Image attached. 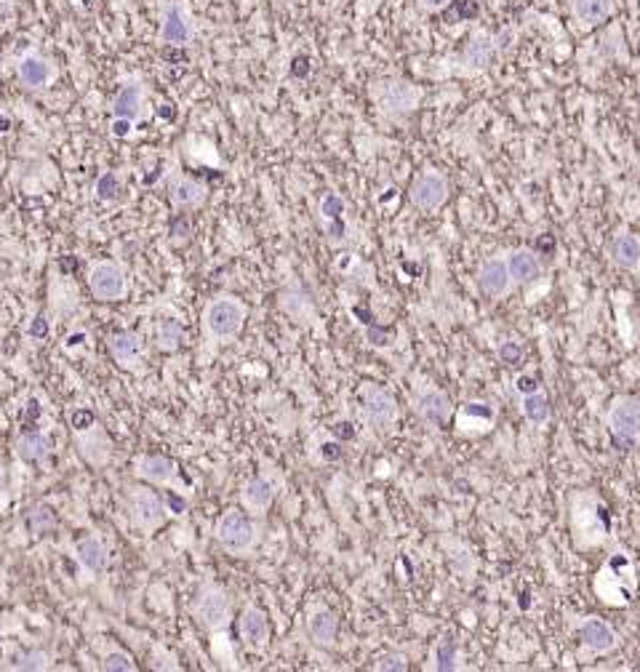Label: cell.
I'll use <instances>...</instances> for the list:
<instances>
[{"instance_id":"16","label":"cell","mask_w":640,"mask_h":672,"mask_svg":"<svg viewBox=\"0 0 640 672\" xmlns=\"http://www.w3.org/2000/svg\"><path fill=\"white\" fill-rule=\"evenodd\" d=\"M75 446H78V454H81L89 465H94V467L107 465L110 457H113V441H110V435L102 430L99 422H94V425L86 427V430H78V433H75Z\"/></svg>"},{"instance_id":"20","label":"cell","mask_w":640,"mask_h":672,"mask_svg":"<svg viewBox=\"0 0 640 672\" xmlns=\"http://www.w3.org/2000/svg\"><path fill=\"white\" fill-rule=\"evenodd\" d=\"M345 211H347V203H345V198L340 192H326L324 198H320V203H317V216H320V222H324L326 238L332 243H342L345 235H347Z\"/></svg>"},{"instance_id":"41","label":"cell","mask_w":640,"mask_h":672,"mask_svg":"<svg viewBox=\"0 0 640 672\" xmlns=\"http://www.w3.org/2000/svg\"><path fill=\"white\" fill-rule=\"evenodd\" d=\"M499 358H502L504 363H510V366H512V363H518V361L523 358V350H520L515 342H507V345H502V348H499Z\"/></svg>"},{"instance_id":"31","label":"cell","mask_w":640,"mask_h":672,"mask_svg":"<svg viewBox=\"0 0 640 672\" xmlns=\"http://www.w3.org/2000/svg\"><path fill=\"white\" fill-rule=\"evenodd\" d=\"M94 192L102 203H115L123 198V179L118 171H105L94 182Z\"/></svg>"},{"instance_id":"26","label":"cell","mask_w":640,"mask_h":672,"mask_svg":"<svg viewBox=\"0 0 640 672\" xmlns=\"http://www.w3.org/2000/svg\"><path fill=\"white\" fill-rule=\"evenodd\" d=\"M507 270H510V277L515 285H531V283H536V277L542 272L536 254L528 248H515L507 256Z\"/></svg>"},{"instance_id":"30","label":"cell","mask_w":640,"mask_h":672,"mask_svg":"<svg viewBox=\"0 0 640 672\" xmlns=\"http://www.w3.org/2000/svg\"><path fill=\"white\" fill-rule=\"evenodd\" d=\"M182 342H184V328H182L179 320H171V317L158 320V325H155V348L160 353H176L182 348Z\"/></svg>"},{"instance_id":"34","label":"cell","mask_w":640,"mask_h":672,"mask_svg":"<svg viewBox=\"0 0 640 672\" xmlns=\"http://www.w3.org/2000/svg\"><path fill=\"white\" fill-rule=\"evenodd\" d=\"M27 523H30V528H33V534H49L54 526H57V520H54V515H51V510L49 507H33L30 510V515H27Z\"/></svg>"},{"instance_id":"10","label":"cell","mask_w":640,"mask_h":672,"mask_svg":"<svg viewBox=\"0 0 640 672\" xmlns=\"http://www.w3.org/2000/svg\"><path fill=\"white\" fill-rule=\"evenodd\" d=\"M449 195H451V184H449V176L441 168H425L422 174L414 176V182L409 187L411 206L425 211V214H433V211L443 208Z\"/></svg>"},{"instance_id":"22","label":"cell","mask_w":640,"mask_h":672,"mask_svg":"<svg viewBox=\"0 0 640 672\" xmlns=\"http://www.w3.org/2000/svg\"><path fill=\"white\" fill-rule=\"evenodd\" d=\"M275 502V483L264 475L248 478L240 488V504L251 512V515H264Z\"/></svg>"},{"instance_id":"6","label":"cell","mask_w":640,"mask_h":672,"mask_svg":"<svg viewBox=\"0 0 640 672\" xmlns=\"http://www.w3.org/2000/svg\"><path fill=\"white\" fill-rule=\"evenodd\" d=\"M190 611H192V619H195L206 632H222V629H227L230 621H232V600H230V595H227L219 584H214V582L200 584V590H198L195 598H192Z\"/></svg>"},{"instance_id":"37","label":"cell","mask_w":640,"mask_h":672,"mask_svg":"<svg viewBox=\"0 0 640 672\" xmlns=\"http://www.w3.org/2000/svg\"><path fill=\"white\" fill-rule=\"evenodd\" d=\"M462 419H486V422H494V411H491L488 403H464Z\"/></svg>"},{"instance_id":"2","label":"cell","mask_w":640,"mask_h":672,"mask_svg":"<svg viewBox=\"0 0 640 672\" xmlns=\"http://www.w3.org/2000/svg\"><path fill=\"white\" fill-rule=\"evenodd\" d=\"M198 38V20L190 0H158V46L187 49Z\"/></svg>"},{"instance_id":"21","label":"cell","mask_w":640,"mask_h":672,"mask_svg":"<svg viewBox=\"0 0 640 672\" xmlns=\"http://www.w3.org/2000/svg\"><path fill=\"white\" fill-rule=\"evenodd\" d=\"M414 411H417V417H419L427 427L438 430V427H446V425H449V419H451V414H454V406H451V398H449L443 390H427V393H422V395L417 398Z\"/></svg>"},{"instance_id":"17","label":"cell","mask_w":640,"mask_h":672,"mask_svg":"<svg viewBox=\"0 0 640 672\" xmlns=\"http://www.w3.org/2000/svg\"><path fill=\"white\" fill-rule=\"evenodd\" d=\"M568 14L579 30H595L616 14V0H568Z\"/></svg>"},{"instance_id":"13","label":"cell","mask_w":640,"mask_h":672,"mask_svg":"<svg viewBox=\"0 0 640 672\" xmlns=\"http://www.w3.org/2000/svg\"><path fill=\"white\" fill-rule=\"evenodd\" d=\"M168 203L176 208V211H198L206 200H208V187L182 171H174L168 174Z\"/></svg>"},{"instance_id":"29","label":"cell","mask_w":640,"mask_h":672,"mask_svg":"<svg viewBox=\"0 0 640 672\" xmlns=\"http://www.w3.org/2000/svg\"><path fill=\"white\" fill-rule=\"evenodd\" d=\"M309 637L315 645L332 648L340 637V616L334 611H317L309 619Z\"/></svg>"},{"instance_id":"19","label":"cell","mask_w":640,"mask_h":672,"mask_svg":"<svg viewBox=\"0 0 640 672\" xmlns=\"http://www.w3.org/2000/svg\"><path fill=\"white\" fill-rule=\"evenodd\" d=\"M238 632L246 648L251 651H264L269 643V621L267 613L256 606H246L238 616Z\"/></svg>"},{"instance_id":"8","label":"cell","mask_w":640,"mask_h":672,"mask_svg":"<svg viewBox=\"0 0 640 672\" xmlns=\"http://www.w3.org/2000/svg\"><path fill=\"white\" fill-rule=\"evenodd\" d=\"M126 510H129V523L142 531V534H155L168 512H166V502L158 491H152V486H131L126 491Z\"/></svg>"},{"instance_id":"3","label":"cell","mask_w":640,"mask_h":672,"mask_svg":"<svg viewBox=\"0 0 640 672\" xmlns=\"http://www.w3.org/2000/svg\"><path fill=\"white\" fill-rule=\"evenodd\" d=\"M214 539L219 547H224L230 555H248L261 539V523H256L248 512L240 510H227L219 515L214 526Z\"/></svg>"},{"instance_id":"47","label":"cell","mask_w":640,"mask_h":672,"mask_svg":"<svg viewBox=\"0 0 640 672\" xmlns=\"http://www.w3.org/2000/svg\"><path fill=\"white\" fill-rule=\"evenodd\" d=\"M347 427H350V425H347V422H342V425H337V427H334V433H337V435H342V438H353L355 433H353V430H347Z\"/></svg>"},{"instance_id":"12","label":"cell","mask_w":640,"mask_h":672,"mask_svg":"<svg viewBox=\"0 0 640 672\" xmlns=\"http://www.w3.org/2000/svg\"><path fill=\"white\" fill-rule=\"evenodd\" d=\"M361 414L371 430H387L398 417L395 395L382 385H366L361 390Z\"/></svg>"},{"instance_id":"9","label":"cell","mask_w":640,"mask_h":672,"mask_svg":"<svg viewBox=\"0 0 640 672\" xmlns=\"http://www.w3.org/2000/svg\"><path fill=\"white\" fill-rule=\"evenodd\" d=\"M147 99H150V91H147L144 78L137 73L123 75L110 102V121H126L137 126L147 113Z\"/></svg>"},{"instance_id":"11","label":"cell","mask_w":640,"mask_h":672,"mask_svg":"<svg viewBox=\"0 0 640 672\" xmlns=\"http://www.w3.org/2000/svg\"><path fill=\"white\" fill-rule=\"evenodd\" d=\"M605 422L619 446H635L640 441V398L619 395L611 403Z\"/></svg>"},{"instance_id":"32","label":"cell","mask_w":640,"mask_h":672,"mask_svg":"<svg viewBox=\"0 0 640 672\" xmlns=\"http://www.w3.org/2000/svg\"><path fill=\"white\" fill-rule=\"evenodd\" d=\"M523 417L531 425H544L550 422V398L544 393H531L523 395Z\"/></svg>"},{"instance_id":"44","label":"cell","mask_w":640,"mask_h":672,"mask_svg":"<svg viewBox=\"0 0 640 672\" xmlns=\"http://www.w3.org/2000/svg\"><path fill=\"white\" fill-rule=\"evenodd\" d=\"M515 390L520 395H531V393H539V382L534 377H518L515 379Z\"/></svg>"},{"instance_id":"18","label":"cell","mask_w":640,"mask_h":672,"mask_svg":"<svg viewBox=\"0 0 640 672\" xmlns=\"http://www.w3.org/2000/svg\"><path fill=\"white\" fill-rule=\"evenodd\" d=\"M478 288H480L486 296H491V299L507 296V293L515 288V283H512V277H510V270H507V259H502V256H488V259L480 264V270H478Z\"/></svg>"},{"instance_id":"1","label":"cell","mask_w":640,"mask_h":672,"mask_svg":"<svg viewBox=\"0 0 640 672\" xmlns=\"http://www.w3.org/2000/svg\"><path fill=\"white\" fill-rule=\"evenodd\" d=\"M246 317H248V307L243 304V299H238L235 293H216L203 307L200 328H203V336L208 342L227 345L240 336Z\"/></svg>"},{"instance_id":"43","label":"cell","mask_w":640,"mask_h":672,"mask_svg":"<svg viewBox=\"0 0 640 672\" xmlns=\"http://www.w3.org/2000/svg\"><path fill=\"white\" fill-rule=\"evenodd\" d=\"M30 336H35V340H43V336H49V317L43 312L35 315V320L30 323Z\"/></svg>"},{"instance_id":"5","label":"cell","mask_w":640,"mask_h":672,"mask_svg":"<svg viewBox=\"0 0 640 672\" xmlns=\"http://www.w3.org/2000/svg\"><path fill=\"white\" fill-rule=\"evenodd\" d=\"M12 67H14V78L17 83L27 91V94H43L49 91L57 78H59V67L57 62L41 51L38 46H27L25 51H20L14 59H12Z\"/></svg>"},{"instance_id":"46","label":"cell","mask_w":640,"mask_h":672,"mask_svg":"<svg viewBox=\"0 0 640 672\" xmlns=\"http://www.w3.org/2000/svg\"><path fill=\"white\" fill-rule=\"evenodd\" d=\"M324 457L326 459H340L342 457V446L340 443H326L324 446Z\"/></svg>"},{"instance_id":"25","label":"cell","mask_w":640,"mask_h":672,"mask_svg":"<svg viewBox=\"0 0 640 672\" xmlns=\"http://www.w3.org/2000/svg\"><path fill=\"white\" fill-rule=\"evenodd\" d=\"M75 558H78V563H81L86 571H91V574H102V571L110 566V550H107V544H105L99 536H94V534L78 539V544H75Z\"/></svg>"},{"instance_id":"40","label":"cell","mask_w":640,"mask_h":672,"mask_svg":"<svg viewBox=\"0 0 640 672\" xmlns=\"http://www.w3.org/2000/svg\"><path fill=\"white\" fill-rule=\"evenodd\" d=\"M377 669H398V672H403V669H409V661H406L403 653H387V656L379 659Z\"/></svg>"},{"instance_id":"42","label":"cell","mask_w":640,"mask_h":672,"mask_svg":"<svg viewBox=\"0 0 640 672\" xmlns=\"http://www.w3.org/2000/svg\"><path fill=\"white\" fill-rule=\"evenodd\" d=\"M451 4H454V0H417V6H419L425 14H438V12H446Z\"/></svg>"},{"instance_id":"33","label":"cell","mask_w":640,"mask_h":672,"mask_svg":"<svg viewBox=\"0 0 640 672\" xmlns=\"http://www.w3.org/2000/svg\"><path fill=\"white\" fill-rule=\"evenodd\" d=\"M102 667H105L107 672H134V669H137V661H134L131 653H126V651H121V648H113V651L105 653Z\"/></svg>"},{"instance_id":"35","label":"cell","mask_w":640,"mask_h":672,"mask_svg":"<svg viewBox=\"0 0 640 672\" xmlns=\"http://www.w3.org/2000/svg\"><path fill=\"white\" fill-rule=\"evenodd\" d=\"M457 659H459V653H457L454 640H441V643L435 645V667H438L441 672L457 669Z\"/></svg>"},{"instance_id":"28","label":"cell","mask_w":640,"mask_h":672,"mask_svg":"<svg viewBox=\"0 0 640 672\" xmlns=\"http://www.w3.org/2000/svg\"><path fill=\"white\" fill-rule=\"evenodd\" d=\"M14 449H17V457L25 459V462H43L51 454L54 446H51V438L46 433H41V430H25L17 438Z\"/></svg>"},{"instance_id":"24","label":"cell","mask_w":640,"mask_h":672,"mask_svg":"<svg viewBox=\"0 0 640 672\" xmlns=\"http://www.w3.org/2000/svg\"><path fill=\"white\" fill-rule=\"evenodd\" d=\"M608 256L616 267L627 272H640V235L619 232L608 243Z\"/></svg>"},{"instance_id":"45","label":"cell","mask_w":640,"mask_h":672,"mask_svg":"<svg viewBox=\"0 0 640 672\" xmlns=\"http://www.w3.org/2000/svg\"><path fill=\"white\" fill-rule=\"evenodd\" d=\"M41 414H43V409L38 406V401H27V406H25V419H22V422H25L27 427H35V419H38Z\"/></svg>"},{"instance_id":"39","label":"cell","mask_w":640,"mask_h":672,"mask_svg":"<svg viewBox=\"0 0 640 672\" xmlns=\"http://www.w3.org/2000/svg\"><path fill=\"white\" fill-rule=\"evenodd\" d=\"M163 502H166V512H168V515H176V518H179V515L187 512V502H184L176 491H168V494L163 496Z\"/></svg>"},{"instance_id":"38","label":"cell","mask_w":640,"mask_h":672,"mask_svg":"<svg viewBox=\"0 0 640 672\" xmlns=\"http://www.w3.org/2000/svg\"><path fill=\"white\" fill-rule=\"evenodd\" d=\"M94 422H97V417H94V411H89V409H75V411L70 414V427H73V433L86 430V427H91Z\"/></svg>"},{"instance_id":"15","label":"cell","mask_w":640,"mask_h":672,"mask_svg":"<svg viewBox=\"0 0 640 672\" xmlns=\"http://www.w3.org/2000/svg\"><path fill=\"white\" fill-rule=\"evenodd\" d=\"M107 350L121 369L139 371V363L144 358V342L137 331H115L107 340Z\"/></svg>"},{"instance_id":"14","label":"cell","mask_w":640,"mask_h":672,"mask_svg":"<svg viewBox=\"0 0 640 672\" xmlns=\"http://www.w3.org/2000/svg\"><path fill=\"white\" fill-rule=\"evenodd\" d=\"M134 475L147 486H171L179 478V467L171 457L163 454H142L134 462Z\"/></svg>"},{"instance_id":"4","label":"cell","mask_w":640,"mask_h":672,"mask_svg":"<svg viewBox=\"0 0 640 672\" xmlns=\"http://www.w3.org/2000/svg\"><path fill=\"white\" fill-rule=\"evenodd\" d=\"M86 283L97 301H123L131 291V272L118 259H94L86 270Z\"/></svg>"},{"instance_id":"23","label":"cell","mask_w":640,"mask_h":672,"mask_svg":"<svg viewBox=\"0 0 640 672\" xmlns=\"http://www.w3.org/2000/svg\"><path fill=\"white\" fill-rule=\"evenodd\" d=\"M491 57H494V41H491V35L483 33V30H475L470 35L462 57H459V65H462L464 73H480V70L488 67Z\"/></svg>"},{"instance_id":"36","label":"cell","mask_w":640,"mask_h":672,"mask_svg":"<svg viewBox=\"0 0 640 672\" xmlns=\"http://www.w3.org/2000/svg\"><path fill=\"white\" fill-rule=\"evenodd\" d=\"M20 669H46L49 667V653L43 651H22L17 653V664Z\"/></svg>"},{"instance_id":"7","label":"cell","mask_w":640,"mask_h":672,"mask_svg":"<svg viewBox=\"0 0 640 672\" xmlns=\"http://www.w3.org/2000/svg\"><path fill=\"white\" fill-rule=\"evenodd\" d=\"M371 97L377 102V107L390 115V118H406L411 113H417V107L422 105V89L414 86L411 81L403 78H385L377 81L371 86Z\"/></svg>"},{"instance_id":"48","label":"cell","mask_w":640,"mask_h":672,"mask_svg":"<svg viewBox=\"0 0 640 672\" xmlns=\"http://www.w3.org/2000/svg\"><path fill=\"white\" fill-rule=\"evenodd\" d=\"M0 131H4V134L12 131V118L9 115H0Z\"/></svg>"},{"instance_id":"27","label":"cell","mask_w":640,"mask_h":672,"mask_svg":"<svg viewBox=\"0 0 640 672\" xmlns=\"http://www.w3.org/2000/svg\"><path fill=\"white\" fill-rule=\"evenodd\" d=\"M579 632H581L584 645L592 648L595 653H608V651H613L616 643H619L613 627H611L608 621H603V619H587V621L581 624Z\"/></svg>"}]
</instances>
